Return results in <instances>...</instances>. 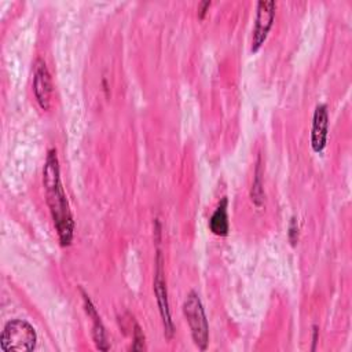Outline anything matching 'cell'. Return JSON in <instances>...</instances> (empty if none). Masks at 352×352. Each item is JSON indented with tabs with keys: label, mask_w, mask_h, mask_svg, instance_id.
Here are the masks:
<instances>
[{
	"label": "cell",
	"mask_w": 352,
	"mask_h": 352,
	"mask_svg": "<svg viewBox=\"0 0 352 352\" xmlns=\"http://www.w3.org/2000/svg\"><path fill=\"white\" fill-rule=\"evenodd\" d=\"M227 205V198H223L209 219V228L217 236H226L230 231Z\"/></svg>",
	"instance_id": "obj_9"
},
{
	"label": "cell",
	"mask_w": 352,
	"mask_h": 352,
	"mask_svg": "<svg viewBox=\"0 0 352 352\" xmlns=\"http://www.w3.org/2000/svg\"><path fill=\"white\" fill-rule=\"evenodd\" d=\"M144 334H143V330L140 329V326L138 323L133 324V344L131 346V349L133 351H143L146 346H144Z\"/></svg>",
	"instance_id": "obj_11"
},
{
	"label": "cell",
	"mask_w": 352,
	"mask_h": 352,
	"mask_svg": "<svg viewBox=\"0 0 352 352\" xmlns=\"http://www.w3.org/2000/svg\"><path fill=\"white\" fill-rule=\"evenodd\" d=\"M43 186L59 243L60 246H69L74 236V220L60 180L59 160L55 148H50L47 153L43 168Z\"/></svg>",
	"instance_id": "obj_1"
},
{
	"label": "cell",
	"mask_w": 352,
	"mask_h": 352,
	"mask_svg": "<svg viewBox=\"0 0 352 352\" xmlns=\"http://www.w3.org/2000/svg\"><path fill=\"white\" fill-rule=\"evenodd\" d=\"M33 92L38 106L43 110H50L52 102V80L48 67L41 58L36 59L34 62Z\"/></svg>",
	"instance_id": "obj_6"
},
{
	"label": "cell",
	"mask_w": 352,
	"mask_h": 352,
	"mask_svg": "<svg viewBox=\"0 0 352 352\" xmlns=\"http://www.w3.org/2000/svg\"><path fill=\"white\" fill-rule=\"evenodd\" d=\"M209 7H210V1H208V0L199 3V6H198V18L199 19H202L205 16V14L209 10Z\"/></svg>",
	"instance_id": "obj_13"
},
{
	"label": "cell",
	"mask_w": 352,
	"mask_h": 352,
	"mask_svg": "<svg viewBox=\"0 0 352 352\" xmlns=\"http://www.w3.org/2000/svg\"><path fill=\"white\" fill-rule=\"evenodd\" d=\"M183 315L188 323L192 341L195 346L205 351L209 344V323L197 292L191 290L183 302Z\"/></svg>",
	"instance_id": "obj_3"
},
{
	"label": "cell",
	"mask_w": 352,
	"mask_h": 352,
	"mask_svg": "<svg viewBox=\"0 0 352 352\" xmlns=\"http://www.w3.org/2000/svg\"><path fill=\"white\" fill-rule=\"evenodd\" d=\"M36 330L23 319L7 322L0 336V349L3 352H30L36 348Z\"/></svg>",
	"instance_id": "obj_2"
},
{
	"label": "cell",
	"mask_w": 352,
	"mask_h": 352,
	"mask_svg": "<svg viewBox=\"0 0 352 352\" xmlns=\"http://www.w3.org/2000/svg\"><path fill=\"white\" fill-rule=\"evenodd\" d=\"M276 3L274 0H260L256 7V18L252 33L250 51L257 52L268 37V33L274 25Z\"/></svg>",
	"instance_id": "obj_5"
},
{
	"label": "cell",
	"mask_w": 352,
	"mask_h": 352,
	"mask_svg": "<svg viewBox=\"0 0 352 352\" xmlns=\"http://www.w3.org/2000/svg\"><path fill=\"white\" fill-rule=\"evenodd\" d=\"M81 293H82V300H84V309H85L88 318H91V320H92V338H94V342H95L96 348H99L100 351H107V349H110V345H109L106 329H104V326H103V323L100 320V316H99L94 302L88 297V294L84 290H81Z\"/></svg>",
	"instance_id": "obj_8"
},
{
	"label": "cell",
	"mask_w": 352,
	"mask_h": 352,
	"mask_svg": "<svg viewBox=\"0 0 352 352\" xmlns=\"http://www.w3.org/2000/svg\"><path fill=\"white\" fill-rule=\"evenodd\" d=\"M250 198L252 202L254 204L256 208H263L264 205V188H263V179H261V164H260V157L257 158V165L254 170V177L250 188Z\"/></svg>",
	"instance_id": "obj_10"
},
{
	"label": "cell",
	"mask_w": 352,
	"mask_h": 352,
	"mask_svg": "<svg viewBox=\"0 0 352 352\" xmlns=\"http://www.w3.org/2000/svg\"><path fill=\"white\" fill-rule=\"evenodd\" d=\"M287 238L290 241V243L293 246H296L297 241H298V221L296 217H292L290 219V223H289V228H287Z\"/></svg>",
	"instance_id": "obj_12"
},
{
	"label": "cell",
	"mask_w": 352,
	"mask_h": 352,
	"mask_svg": "<svg viewBox=\"0 0 352 352\" xmlns=\"http://www.w3.org/2000/svg\"><path fill=\"white\" fill-rule=\"evenodd\" d=\"M329 113L326 104H318L312 117L311 128V147L315 153H322L327 143Z\"/></svg>",
	"instance_id": "obj_7"
},
{
	"label": "cell",
	"mask_w": 352,
	"mask_h": 352,
	"mask_svg": "<svg viewBox=\"0 0 352 352\" xmlns=\"http://www.w3.org/2000/svg\"><path fill=\"white\" fill-rule=\"evenodd\" d=\"M318 333H319L318 326H314V336H312V342H314V345H312V351L315 349V345H316V342H318Z\"/></svg>",
	"instance_id": "obj_14"
},
{
	"label": "cell",
	"mask_w": 352,
	"mask_h": 352,
	"mask_svg": "<svg viewBox=\"0 0 352 352\" xmlns=\"http://www.w3.org/2000/svg\"><path fill=\"white\" fill-rule=\"evenodd\" d=\"M153 287H154V294L157 298L160 315L162 319L165 337L170 340L175 334V326H173V320H172V315H170L166 282H165V276H164V260H162V254L160 250L157 252V258H155V272H154Z\"/></svg>",
	"instance_id": "obj_4"
}]
</instances>
